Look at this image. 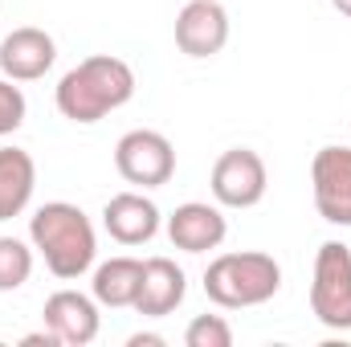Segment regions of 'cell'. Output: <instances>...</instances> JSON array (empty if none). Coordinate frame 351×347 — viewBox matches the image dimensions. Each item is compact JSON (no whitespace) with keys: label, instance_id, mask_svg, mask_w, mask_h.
Segmentation results:
<instances>
[{"label":"cell","instance_id":"4fadbf2b","mask_svg":"<svg viewBox=\"0 0 351 347\" xmlns=\"http://www.w3.org/2000/svg\"><path fill=\"white\" fill-rule=\"evenodd\" d=\"M184 294H188V278H184V270L172 258L143 261V282H139V294H135V311L139 315L164 319L184 302Z\"/></svg>","mask_w":351,"mask_h":347},{"label":"cell","instance_id":"d6986e66","mask_svg":"<svg viewBox=\"0 0 351 347\" xmlns=\"http://www.w3.org/2000/svg\"><path fill=\"white\" fill-rule=\"evenodd\" d=\"M21 347H62V339H58V335L45 327V331H33V335H25V339H21Z\"/></svg>","mask_w":351,"mask_h":347},{"label":"cell","instance_id":"8992f818","mask_svg":"<svg viewBox=\"0 0 351 347\" xmlns=\"http://www.w3.org/2000/svg\"><path fill=\"white\" fill-rule=\"evenodd\" d=\"M208 188H213V200L221 208H254L265 200V188H269L265 160L254 147H229L217 156Z\"/></svg>","mask_w":351,"mask_h":347},{"label":"cell","instance_id":"8fae6325","mask_svg":"<svg viewBox=\"0 0 351 347\" xmlns=\"http://www.w3.org/2000/svg\"><path fill=\"white\" fill-rule=\"evenodd\" d=\"M164 217H160V204L143 192H119L102 204V229L119 241V246H147L156 233H160Z\"/></svg>","mask_w":351,"mask_h":347},{"label":"cell","instance_id":"7c38bea8","mask_svg":"<svg viewBox=\"0 0 351 347\" xmlns=\"http://www.w3.org/2000/svg\"><path fill=\"white\" fill-rule=\"evenodd\" d=\"M168 237L180 254H208V250H221V241L229 237V221L221 204L188 200L168 217Z\"/></svg>","mask_w":351,"mask_h":347},{"label":"cell","instance_id":"ba28073f","mask_svg":"<svg viewBox=\"0 0 351 347\" xmlns=\"http://www.w3.org/2000/svg\"><path fill=\"white\" fill-rule=\"evenodd\" d=\"M176 45L184 58H217L229 45V12L221 0H188L176 16Z\"/></svg>","mask_w":351,"mask_h":347},{"label":"cell","instance_id":"7a4b0ae2","mask_svg":"<svg viewBox=\"0 0 351 347\" xmlns=\"http://www.w3.org/2000/svg\"><path fill=\"white\" fill-rule=\"evenodd\" d=\"M29 241L41 254L45 270L62 282H78L98 258L94 221L70 200H49L29 217Z\"/></svg>","mask_w":351,"mask_h":347},{"label":"cell","instance_id":"9a60e30c","mask_svg":"<svg viewBox=\"0 0 351 347\" xmlns=\"http://www.w3.org/2000/svg\"><path fill=\"white\" fill-rule=\"evenodd\" d=\"M139 282H143V261L139 258H110V261H102V265H94L90 294L98 298V307L123 311V307H135Z\"/></svg>","mask_w":351,"mask_h":347},{"label":"cell","instance_id":"6da1fadb","mask_svg":"<svg viewBox=\"0 0 351 347\" xmlns=\"http://www.w3.org/2000/svg\"><path fill=\"white\" fill-rule=\"evenodd\" d=\"M131 98H135V70L114 53L82 58L74 70L62 74V82L53 90L58 115L78 123V127H90V123L106 119L110 110L127 106Z\"/></svg>","mask_w":351,"mask_h":347},{"label":"cell","instance_id":"5bb4252c","mask_svg":"<svg viewBox=\"0 0 351 347\" xmlns=\"http://www.w3.org/2000/svg\"><path fill=\"white\" fill-rule=\"evenodd\" d=\"M37 192V164L25 147H0V221H12L29 208Z\"/></svg>","mask_w":351,"mask_h":347},{"label":"cell","instance_id":"44dd1931","mask_svg":"<svg viewBox=\"0 0 351 347\" xmlns=\"http://www.w3.org/2000/svg\"><path fill=\"white\" fill-rule=\"evenodd\" d=\"M331 4H335V8H339L343 16H351V0H331Z\"/></svg>","mask_w":351,"mask_h":347},{"label":"cell","instance_id":"3957f363","mask_svg":"<svg viewBox=\"0 0 351 347\" xmlns=\"http://www.w3.org/2000/svg\"><path fill=\"white\" fill-rule=\"evenodd\" d=\"M282 290V265L274 254L262 250H241V254H221L204 270V294L208 302L225 311H250L262 307Z\"/></svg>","mask_w":351,"mask_h":347},{"label":"cell","instance_id":"2e32d148","mask_svg":"<svg viewBox=\"0 0 351 347\" xmlns=\"http://www.w3.org/2000/svg\"><path fill=\"white\" fill-rule=\"evenodd\" d=\"M33 274V246L21 237H0V294H12Z\"/></svg>","mask_w":351,"mask_h":347},{"label":"cell","instance_id":"30bf717a","mask_svg":"<svg viewBox=\"0 0 351 347\" xmlns=\"http://www.w3.org/2000/svg\"><path fill=\"white\" fill-rule=\"evenodd\" d=\"M53 62H58V41L37 25H21L0 41V74L12 82H37L53 70Z\"/></svg>","mask_w":351,"mask_h":347},{"label":"cell","instance_id":"52a82bcc","mask_svg":"<svg viewBox=\"0 0 351 347\" xmlns=\"http://www.w3.org/2000/svg\"><path fill=\"white\" fill-rule=\"evenodd\" d=\"M311 196L327 225L351 229V147L331 143L311 160Z\"/></svg>","mask_w":351,"mask_h":347},{"label":"cell","instance_id":"9c48e42d","mask_svg":"<svg viewBox=\"0 0 351 347\" xmlns=\"http://www.w3.org/2000/svg\"><path fill=\"white\" fill-rule=\"evenodd\" d=\"M45 327L62 339V347H86L98 339V327H102V315H98V298L82 294V290H58L45 298V311H41Z\"/></svg>","mask_w":351,"mask_h":347},{"label":"cell","instance_id":"ffe728a7","mask_svg":"<svg viewBox=\"0 0 351 347\" xmlns=\"http://www.w3.org/2000/svg\"><path fill=\"white\" fill-rule=\"evenodd\" d=\"M168 339L164 335H152V331H139V335H131L127 339V347H164Z\"/></svg>","mask_w":351,"mask_h":347},{"label":"cell","instance_id":"5b68a950","mask_svg":"<svg viewBox=\"0 0 351 347\" xmlns=\"http://www.w3.org/2000/svg\"><path fill=\"white\" fill-rule=\"evenodd\" d=\"M114 168L135 188H164L176 176V147L164 131L135 127L114 143Z\"/></svg>","mask_w":351,"mask_h":347},{"label":"cell","instance_id":"ac0fdd59","mask_svg":"<svg viewBox=\"0 0 351 347\" xmlns=\"http://www.w3.org/2000/svg\"><path fill=\"white\" fill-rule=\"evenodd\" d=\"M25 115H29V102H25L21 86L12 78H0V139L12 135V131H21Z\"/></svg>","mask_w":351,"mask_h":347},{"label":"cell","instance_id":"277c9868","mask_svg":"<svg viewBox=\"0 0 351 347\" xmlns=\"http://www.w3.org/2000/svg\"><path fill=\"white\" fill-rule=\"evenodd\" d=\"M311 311L327 331H351V250L323 241L311 274Z\"/></svg>","mask_w":351,"mask_h":347},{"label":"cell","instance_id":"e0dca14e","mask_svg":"<svg viewBox=\"0 0 351 347\" xmlns=\"http://www.w3.org/2000/svg\"><path fill=\"white\" fill-rule=\"evenodd\" d=\"M188 347H233V327L225 315H196L184 331Z\"/></svg>","mask_w":351,"mask_h":347}]
</instances>
